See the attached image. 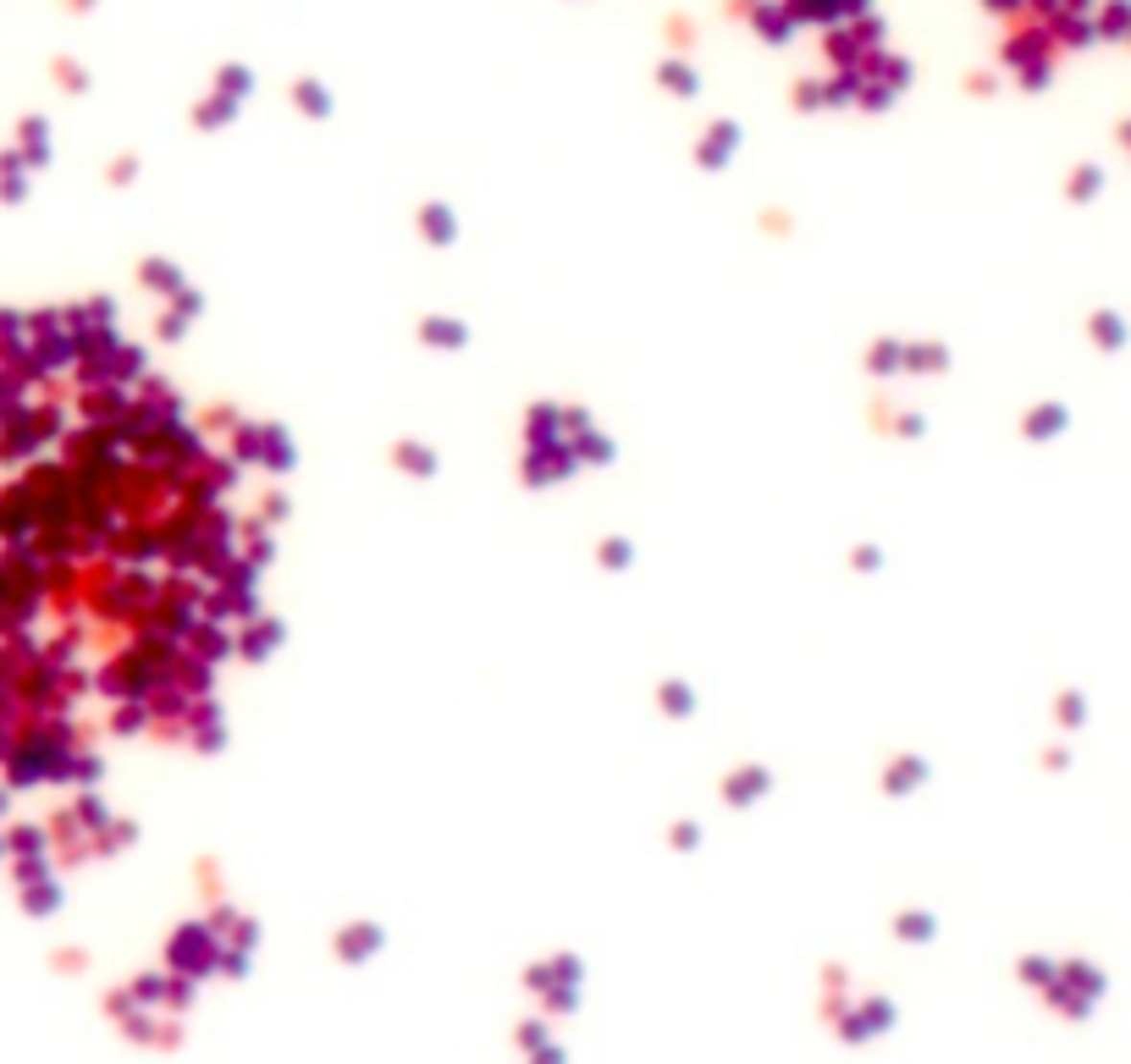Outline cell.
Segmentation results:
<instances>
[{
  "instance_id": "1",
  "label": "cell",
  "mask_w": 1131,
  "mask_h": 1064,
  "mask_svg": "<svg viewBox=\"0 0 1131 1064\" xmlns=\"http://www.w3.org/2000/svg\"><path fill=\"white\" fill-rule=\"evenodd\" d=\"M271 464L106 314H0V783L204 729L266 601Z\"/></svg>"
}]
</instances>
